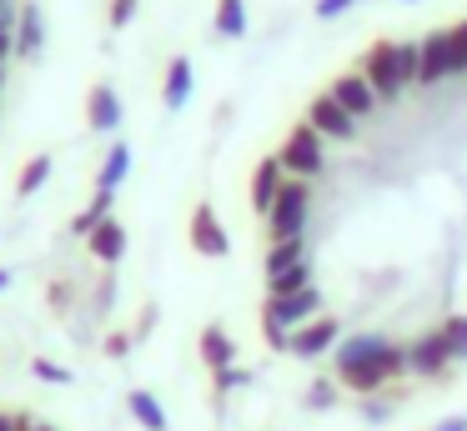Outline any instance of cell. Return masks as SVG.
<instances>
[{"label": "cell", "instance_id": "obj_4", "mask_svg": "<svg viewBox=\"0 0 467 431\" xmlns=\"http://www.w3.org/2000/svg\"><path fill=\"white\" fill-rule=\"evenodd\" d=\"M357 70H362L367 86L377 90V100H397V96H402V76H397V46H392V40H377Z\"/></svg>", "mask_w": 467, "mask_h": 431}, {"label": "cell", "instance_id": "obj_1", "mask_svg": "<svg viewBox=\"0 0 467 431\" xmlns=\"http://www.w3.org/2000/svg\"><path fill=\"white\" fill-rule=\"evenodd\" d=\"M402 371H407V351L392 346V341H382V346L367 351V356L342 361L337 376H342V386H352V391H377V386H387L392 376H402Z\"/></svg>", "mask_w": 467, "mask_h": 431}, {"label": "cell", "instance_id": "obj_35", "mask_svg": "<svg viewBox=\"0 0 467 431\" xmlns=\"http://www.w3.org/2000/svg\"><path fill=\"white\" fill-rule=\"evenodd\" d=\"M21 20V10H11V0H0V30H11Z\"/></svg>", "mask_w": 467, "mask_h": 431}, {"label": "cell", "instance_id": "obj_37", "mask_svg": "<svg viewBox=\"0 0 467 431\" xmlns=\"http://www.w3.org/2000/svg\"><path fill=\"white\" fill-rule=\"evenodd\" d=\"M11 50H16V36H11V30H0V66H5V56H11Z\"/></svg>", "mask_w": 467, "mask_h": 431}, {"label": "cell", "instance_id": "obj_40", "mask_svg": "<svg viewBox=\"0 0 467 431\" xmlns=\"http://www.w3.org/2000/svg\"><path fill=\"white\" fill-rule=\"evenodd\" d=\"M5 286H11V271H0V291H5Z\"/></svg>", "mask_w": 467, "mask_h": 431}, {"label": "cell", "instance_id": "obj_8", "mask_svg": "<svg viewBox=\"0 0 467 431\" xmlns=\"http://www.w3.org/2000/svg\"><path fill=\"white\" fill-rule=\"evenodd\" d=\"M407 366H412L417 376H442V371L452 366V351H447L442 331H427L422 341H412V346H407Z\"/></svg>", "mask_w": 467, "mask_h": 431}, {"label": "cell", "instance_id": "obj_3", "mask_svg": "<svg viewBox=\"0 0 467 431\" xmlns=\"http://www.w3.org/2000/svg\"><path fill=\"white\" fill-rule=\"evenodd\" d=\"M322 146H327V140L302 120V126H296L292 136H286V146L276 150V156H282V166L292 170V176H302V180H306V176H317V170H322V160H327V150H322Z\"/></svg>", "mask_w": 467, "mask_h": 431}, {"label": "cell", "instance_id": "obj_12", "mask_svg": "<svg viewBox=\"0 0 467 431\" xmlns=\"http://www.w3.org/2000/svg\"><path fill=\"white\" fill-rule=\"evenodd\" d=\"M16 50H21L26 60H41V50H46V20H41V5L36 0H26L21 5V20H16Z\"/></svg>", "mask_w": 467, "mask_h": 431}, {"label": "cell", "instance_id": "obj_30", "mask_svg": "<svg viewBox=\"0 0 467 431\" xmlns=\"http://www.w3.org/2000/svg\"><path fill=\"white\" fill-rule=\"evenodd\" d=\"M131 15H136V0H111V15H106V20H111V30H126V26H131Z\"/></svg>", "mask_w": 467, "mask_h": 431}, {"label": "cell", "instance_id": "obj_34", "mask_svg": "<svg viewBox=\"0 0 467 431\" xmlns=\"http://www.w3.org/2000/svg\"><path fill=\"white\" fill-rule=\"evenodd\" d=\"M151 331H156V311L146 306V311H141V321H136V331H131V336H136V341H146Z\"/></svg>", "mask_w": 467, "mask_h": 431}, {"label": "cell", "instance_id": "obj_29", "mask_svg": "<svg viewBox=\"0 0 467 431\" xmlns=\"http://www.w3.org/2000/svg\"><path fill=\"white\" fill-rule=\"evenodd\" d=\"M252 381V371H242V366H222L216 371V391H236V386H246Z\"/></svg>", "mask_w": 467, "mask_h": 431}, {"label": "cell", "instance_id": "obj_20", "mask_svg": "<svg viewBox=\"0 0 467 431\" xmlns=\"http://www.w3.org/2000/svg\"><path fill=\"white\" fill-rule=\"evenodd\" d=\"M202 356H206V366H212V371L232 366V356H236L232 336H226L222 326H206V331H202Z\"/></svg>", "mask_w": 467, "mask_h": 431}, {"label": "cell", "instance_id": "obj_31", "mask_svg": "<svg viewBox=\"0 0 467 431\" xmlns=\"http://www.w3.org/2000/svg\"><path fill=\"white\" fill-rule=\"evenodd\" d=\"M357 0H317V20H337V15H347Z\"/></svg>", "mask_w": 467, "mask_h": 431}, {"label": "cell", "instance_id": "obj_26", "mask_svg": "<svg viewBox=\"0 0 467 431\" xmlns=\"http://www.w3.org/2000/svg\"><path fill=\"white\" fill-rule=\"evenodd\" d=\"M442 341H447V351H452V361H467V316H452L442 326Z\"/></svg>", "mask_w": 467, "mask_h": 431}, {"label": "cell", "instance_id": "obj_18", "mask_svg": "<svg viewBox=\"0 0 467 431\" xmlns=\"http://www.w3.org/2000/svg\"><path fill=\"white\" fill-rule=\"evenodd\" d=\"M126 406H131V416L141 421L146 431H171V421H166L161 401H156L151 391H131V396H126Z\"/></svg>", "mask_w": 467, "mask_h": 431}, {"label": "cell", "instance_id": "obj_28", "mask_svg": "<svg viewBox=\"0 0 467 431\" xmlns=\"http://www.w3.org/2000/svg\"><path fill=\"white\" fill-rule=\"evenodd\" d=\"M306 406H312V411L337 406V386H332V381H312V386H306Z\"/></svg>", "mask_w": 467, "mask_h": 431}, {"label": "cell", "instance_id": "obj_13", "mask_svg": "<svg viewBox=\"0 0 467 431\" xmlns=\"http://www.w3.org/2000/svg\"><path fill=\"white\" fill-rule=\"evenodd\" d=\"M86 120H91V130H116L121 126V96H116L111 86H91V96H86Z\"/></svg>", "mask_w": 467, "mask_h": 431}, {"label": "cell", "instance_id": "obj_9", "mask_svg": "<svg viewBox=\"0 0 467 431\" xmlns=\"http://www.w3.org/2000/svg\"><path fill=\"white\" fill-rule=\"evenodd\" d=\"M337 336H342V326H337L332 316H317V321H306V326L292 331V356H322V351H337Z\"/></svg>", "mask_w": 467, "mask_h": 431}, {"label": "cell", "instance_id": "obj_17", "mask_svg": "<svg viewBox=\"0 0 467 431\" xmlns=\"http://www.w3.org/2000/svg\"><path fill=\"white\" fill-rule=\"evenodd\" d=\"M306 261V236H286V241H272L266 246V276H276V271H292Z\"/></svg>", "mask_w": 467, "mask_h": 431}, {"label": "cell", "instance_id": "obj_21", "mask_svg": "<svg viewBox=\"0 0 467 431\" xmlns=\"http://www.w3.org/2000/svg\"><path fill=\"white\" fill-rule=\"evenodd\" d=\"M111 200H116V190H96V196H91V206H86V210H76V221H71V231H76V236H91V231L101 226L106 216H111Z\"/></svg>", "mask_w": 467, "mask_h": 431}, {"label": "cell", "instance_id": "obj_7", "mask_svg": "<svg viewBox=\"0 0 467 431\" xmlns=\"http://www.w3.org/2000/svg\"><path fill=\"white\" fill-rule=\"evenodd\" d=\"M327 96H332L337 106L347 110V116H357V120H362V116H372V110H377V90L367 86V76H362V70H347V76L337 80V86L327 90Z\"/></svg>", "mask_w": 467, "mask_h": 431}, {"label": "cell", "instance_id": "obj_32", "mask_svg": "<svg viewBox=\"0 0 467 431\" xmlns=\"http://www.w3.org/2000/svg\"><path fill=\"white\" fill-rule=\"evenodd\" d=\"M131 341H136V336H126V331L106 336V356H116V361H121V356H131Z\"/></svg>", "mask_w": 467, "mask_h": 431}, {"label": "cell", "instance_id": "obj_25", "mask_svg": "<svg viewBox=\"0 0 467 431\" xmlns=\"http://www.w3.org/2000/svg\"><path fill=\"white\" fill-rule=\"evenodd\" d=\"M392 46H397V76H402V86H412L417 66H422V46H407V40H392Z\"/></svg>", "mask_w": 467, "mask_h": 431}, {"label": "cell", "instance_id": "obj_10", "mask_svg": "<svg viewBox=\"0 0 467 431\" xmlns=\"http://www.w3.org/2000/svg\"><path fill=\"white\" fill-rule=\"evenodd\" d=\"M452 80V50H447V30L422 40V66H417V86H442Z\"/></svg>", "mask_w": 467, "mask_h": 431}, {"label": "cell", "instance_id": "obj_38", "mask_svg": "<svg viewBox=\"0 0 467 431\" xmlns=\"http://www.w3.org/2000/svg\"><path fill=\"white\" fill-rule=\"evenodd\" d=\"M437 431H467V416H447V421H442V426H437Z\"/></svg>", "mask_w": 467, "mask_h": 431}, {"label": "cell", "instance_id": "obj_41", "mask_svg": "<svg viewBox=\"0 0 467 431\" xmlns=\"http://www.w3.org/2000/svg\"><path fill=\"white\" fill-rule=\"evenodd\" d=\"M0 80H5V70H0Z\"/></svg>", "mask_w": 467, "mask_h": 431}, {"label": "cell", "instance_id": "obj_23", "mask_svg": "<svg viewBox=\"0 0 467 431\" xmlns=\"http://www.w3.org/2000/svg\"><path fill=\"white\" fill-rule=\"evenodd\" d=\"M312 286V266H292V271H276V276H266V296H292V291H306Z\"/></svg>", "mask_w": 467, "mask_h": 431}, {"label": "cell", "instance_id": "obj_5", "mask_svg": "<svg viewBox=\"0 0 467 431\" xmlns=\"http://www.w3.org/2000/svg\"><path fill=\"white\" fill-rule=\"evenodd\" d=\"M317 311H322V296H317V286H306V291H292V296H266L262 321H276V326L296 331L306 321H317Z\"/></svg>", "mask_w": 467, "mask_h": 431}, {"label": "cell", "instance_id": "obj_24", "mask_svg": "<svg viewBox=\"0 0 467 431\" xmlns=\"http://www.w3.org/2000/svg\"><path fill=\"white\" fill-rule=\"evenodd\" d=\"M51 156H31V160H26V170H21V180H16V196H36V190H41L46 186V180H51Z\"/></svg>", "mask_w": 467, "mask_h": 431}, {"label": "cell", "instance_id": "obj_15", "mask_svg": "<svg viewBox=\"0 0 467 431\" xmlns=\"http://www.w3.org/2000/svg\"><path fill=\"white\" fill-rule=\"evenodd\" d=\"M282 170H286V166H282V156H272V160H262V166H256V176H252V206L262 210V216L272 210L276 190L286 186V180H282Z\"/></svg>", "mask_w": 467, "mask_h": 431}, {"label": "cell", "instance_id": "obj_6", "mask_svg": "<svg viewBox=\"0 0 467 431\" xmlns=\"http://www.w3.org/2000/svg\"><path fill=\"white\" fill-rule=\"evenodd\" d=\"M306 126H312L322 140H352L357 136V116H347L332 96H317L312 106H306Z\"/></svg>", "mask_w": 467, "mask_h": 431}, {"label": "cell", "instance_id": "obj_19", "mask_svg": "<svg viewBox=\"0 0 467 431\" xmlns=\"http://www.w3.org/2000/svg\"><path fill=\"white\" fill-rule=\"evenodd\" d=\"M126 170H131V146L116 140V146L106 150V166H101V176H96V190H116L126 180Z\"/></svg>", "mask_w": 467, "mask_h": 431}, {"label": "cell", "instance_id": "obj_33", "mask_svg": "<svg viewBox=\"0 0 467 431\" xmlns=\"http://www.w3.org/2000/svg\"><path fill=\"white\" fill-rule=\"evenodd\" d=\"M36 376H41V381H61V386H66V381H71V371L56 366V361H36Z\"/></svg>", "mask_w": 467, "mask_h": 431}, {"label": "cell", "instance_id": "obj_16", "mask_svg": "<svg viewBox=\"0 0 467 431\" xmlns=\"http://www.w3.org/2000/svg\"><path fill=\"white\" fill-rule=\"evenodd\" d=\"M192 90H196V76H192V60L186 56H176L171 66H166V110H182L186 100H192Z\"/></svg>", "mask_w": 467, "mask_h": 431}, {"label": "cell", "instance_id": "obj_22", "mask_svg": "<svg viewBox=\"0 0 467 431\" xmlns=\"http://www.w3.org/2000/svg\"><path fill=\"white\" fill-rule=\"evenodd\" d=\"M216 36L226 40L246 36V0H216Z\"/></svg>", "mask_w": 467, "mask_h": 431}, {"label": "cell", "instance_id": "obj_39", "mask_svg": "<svg viewBox=\"0 0 467 431\" xmlns=\"http://www.w3.org/2000/svg\"><path fill=\"white\" fill-rule=\"evenodd\" d=\"M0 431H16V416H0Z\"/></svg>", "mask_w": 467, "mask_h": 431}, {"label": "cell", "instance_id": "obj_27", "mask_svg": "<svg viewBox=\"0 0 467 431\" xmlns=\"http://www.w3.org/2000/svg\"><path fill=\"white\" fill-rule=\"evenodd\" d=\"M447 50H452V76H467V20L447 30Z\"/></svg>", "mask_w": 467, "mask_h": 431}, {"label": "cell", "instance_id": "obj_36", "mask_svg": "<svg viewBox=\"0 0 467 431\" xmlns=\"http://www.w3.org/2000/svg\"><path fill=\"white\" fill-rule=\"evenodd\" d=\"M16 431H56V426H46V421H31V416H16Z\"/></svg>", "mask_w": 467, "mask_h": 431}, {"label": "cell", "instance_id": "obj_11", "mask_svg": "<svg viewBox=\"0 0 467 431\" xmlns=\"http://www.w3.org/2000/svg\"><path fill=\"white\" fill-rule=\"evenodd\" d=\"M192 246L202 251V256H232V241H226V231H222V221H216L212 206L192 210Z\"/></svg>", "mask_w": 467, "mask_h": 431}, {"label": "cell", "instance_id": "obj_2", "mask_svg": "<svg viewBox=\"0 0 467 431\" xmlns=\"http://www.w3.org/2000/svg\"><path fill=\"white\" fill-rule=\"evenodd\" d=\"M266 236L286 241V236H306V180L292 176L282 190H276L272 210H266Z\"/></svg>", "mask_w": 467, "mask_h": 431}, {"label": "cell", "instance_id": "obj_14", "mask_svg": "<svg viewBox=\"0 0 467 431\" xmlns=\"http://www.w3.org/2000/svg\"><path fill=\"white\" fill-rule=\"evenodd\" d=\"M86 246H91V256L96 261H106V266H111V261H121L126 256V226L116 216H106L101 226L91 231V236H86Z\"/></svg>", "mask_w": 467, "mask_h": 431}]
</instances>
